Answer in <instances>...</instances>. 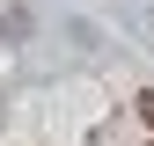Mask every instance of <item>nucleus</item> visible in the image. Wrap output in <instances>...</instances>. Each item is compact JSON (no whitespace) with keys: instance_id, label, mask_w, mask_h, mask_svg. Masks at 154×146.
I'll list each match as a JSON object with an SVG mask.
<instances>
[{"instance_id":"obj_1","label":"nucleus","mask_w":154,"mask_h":146,"mask_svg":"<svg viewBox=\"0 0 154 146\" xmlns=\"http://www.w3.org/2000/svg\"><path fill=\"white\" fill-rule=\"evenodd\" d=\"M140 117H147V124H154V88H147V95H140Z\"/></svg>"}]
</instances>
